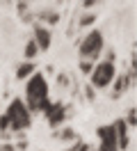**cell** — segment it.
Returning a JSON list of instances; mask_svg holds the SVG:
<instances>
[{"mask_svg":"<svg viewBox=\"0 0 137 151\" xmlns=\"http://www.w3.org/2000/svg\"><path fill=\"white\" fill-rule=\"evenodd\" d=\"M25 108L32 112H46L48 110V105H50V99H48V80H46L44 73H34L27 78L25 83Z\"/></svg>","mask_w":137,"mask_h":151,"instance_id":"1","label":"cell"},{"mask_svg":"<svg viewBox=\"0 0 137 151\" xmlns=\"http://www.w3.org/2000/svg\"><path fill=\"white\" fill-rule=\"evenodd\" d=\"M5 119H7L9 128H11L14 133H18V131L30 128V124H32V114H30V110L25 108L23 99H11L9 105H7V112H5Z\"/></svg>","mask_w":137,"mask_h":151,"instance_id":"2","label":"cell"},{"mask_svg":"<svg viewBox=\"0 0 137 151\" xmlns=\"http://www.w3.org/2000/svg\"><path fill=\"white\" fill-rule=\"evenodd\" d=\"M89 78H91V87L108 89V87L114 83V78H117V66H114V62L103 60L98 64H94V71L89 73Z\"/></svg>","mask_w":137,"mask_h":151,"instance_id":"3","label":"cell"},{"mask_svg":"<svg viewBox=\"0 0 137 151\" xmlns=\"http://www.w3.org/2000/svg\"><path fill=\"white\" fill-rule=\"evenodd\" d=\"M103 32L100 30H89L85 39L80 41V60H96L100 55V50H103Z\"/></svg>","mask_w":137,"mask_h":151,"instance_id":"4","label":"cell"},{"mask_svg":"<svg viewBox=\"0 0 137 151\" xmlns=\"http://www.w3.org/2000/svg\"><path fill=\"white\" fill-rule=\"evenodd\" d=\"M98 151H119V144H117V137H114L112 124L98 128Z\"/></svg>","mask_w":137,"mask_h":151,"instance_id":"5","label":"cell"},{"mask_svg":"<svg viewBox=\"0 0 137 151\" xmlns=\"http://www.w3.org/2000/svg\"><path fill=\"white\" fill-rule=\"evenodd\" d=\"M133 80H135V62L130 64V71L123 76H119V78H114V89H112V99H119L121 94H126L128 87L133 85Z\"/></svg>","mask_w":137,"mask_h":151,"instance_id":"6","label":"cell"},{"mask_svg":"<svg viewBox=\"0 0 137 151\" xmlns=\"http://www.w3.org/2000/svg\"><path fill=\"white\" fill-rule=\"evenodd\" d=\"M32 41L37 44L39 50H48V48L53 46V32L46 28V25H34V37Z\"/></svg>","mask_w":137,"mask_h":151,"instance_id":"7","label":"cell"},{"mask_svg":"<svg viewBox=\"0 0 137 151\" xmlns=\"http://www.w3.org/2000/svg\"><path fill=\"white\" fill-rule=\"evenodd\" d=\"M44 114L48 117V124H50L53 128H57V126H62L64 119H66V108H64L62 103H50Z\"/></svg>","mask_w":137,"mask_h":151,"instance_id":"8","label":"cell"},{"mask_svg":"<svg viewBox=\"0 0 137 151\" xmlns=\"http://www.w3.org/2000/svg\"><path fill=\"white\" fill-rule=\"evenodd\" d=\"M112 128H114V137H117V144H119V151H126L128 149V142H130V137H128V126L123 119H117V122L112 124Z\"/></svg>","mask_w":137,"mask_h":151,"instance_id":"9","label":"cell"},{"mask_svg":"<svg viewBox=\"0 0 137 151\" xmlns=\"http://www.w3.org/2000/svg\"><path fill=\"white\" fill-rule=\"evenodd\" d=\"M37 69H34V62H23V64H18L16 66V78H30V76L34 73Z\"/></svg>","mask_w":137,"mask_h":151,"instance_id":"10","label":"cell"},{"mask_svg":"<svg viewBox=\"0 0 137 151\" xmlns=\"http://www.w3.org/2000/svg\"><path fill=\"white\" fill-rule=\"evenodd\" d=\"M23 55H25V62H32V60L39 55V48H37V44L32 41V39L25 44V53H23Z\"/></svg>","mask_w":137,"mask_h":151,"instance_id":"11","label":"cell"},{"mask_svg":"<svg viewBox=\"0 0 137 151\" xmlns=\"http://www.w3.org/2000/svg\"><path fill=\"white\" fill-rule=\"evenodd\" d=\"M41 21H46V23H57L60 16H57V12H44V14H41Z\"/></svg>","mask_w":137,"mask_h":151,"instance_id":"12","label":"cell"},{"mask_svg":"<svg viewBox=\"0 0 137 151\" xmlns=\"http://www.w3.org/2000/svg\"><path fill=\"white\" fill-rule=\"evenodd\" d=\"M80 71L89 76L91 71H94V62H91V60H80Z\"/></svg>","mask_w":137,"mask_h":151,"instance_id":"13","label":"cell"},{"mask_svg":"<svg viewBox=\"0 0 137 151\" xmlns=\"http://www.w3.org/2000/svg\"><path fill=\"white\" fill-rule=\"evenodd\" d=\"M94 19H96L94 14H85V16L80 19V28H87V25H91V23H94Z\"/></svg>","mask_w":137,"mask_h":151,"instance_id":"14","label":"cell"},{"mask_svg":"<svg viewBox=\"0 0 137 151\" xmlns=\"http://www.w3.org/2000/svg\"><path fill=\"white\" fill-rule=\"evenodd\" d=\"M87 99H94V87H87Z\"/></svg>","mask_w":137,"mask_h":151,"instance_id":"15","label":"cell"},{"mask_svg":"<svg viewBox=\"0 0 137 151\" xmlns=\"http://www.w3.org/2000/svg\"><path fill=\"white\" fill-rule=\"evenodd\" d=\"M0 151H16V147H11V144H7V147H2Z\"/></svg>","mask_w":137,"mask_h":151,"instance_id":"16","label":"cell"}]
</instances>
